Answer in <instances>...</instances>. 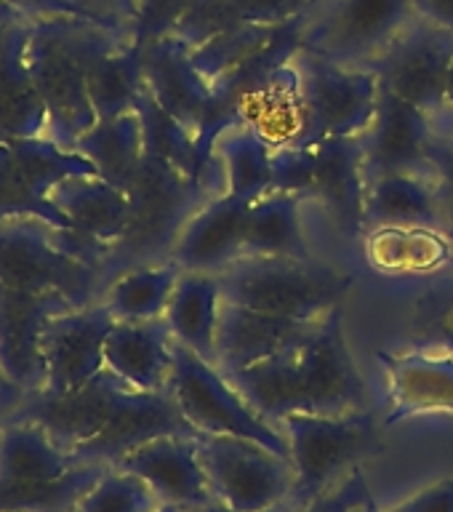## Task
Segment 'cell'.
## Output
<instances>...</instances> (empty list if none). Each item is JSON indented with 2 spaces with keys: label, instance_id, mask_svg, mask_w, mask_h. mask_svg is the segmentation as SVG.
<instances>
[{
  "label": "cell",
  "instance_id": "obj_1",
  "mask_svg": "<svg viewBox=\"0 0 453 512\" xmlns=\"http://www.w3.org/2000/svg\"><path fill=\"white\" fill-rule=\"evenodd\" d=\"M224 376L278 427L288 414L344 416L366 411V384L344 344L342 307L331 312L307 342Z\"/></svg>",
  "mask_w": 453,
  "mask_h": 512
},
{
  "label": "cell",
  "instance_id": "obj_2",
  "mask_svg": "<svg viewBox=\"0 0 453 512\" xmlns=\"http://www.w3.org/2000/svg\"><path fill=\"white\" fill-rule=\"evenodd\" d=\"M131 38L104 30L78 16H56L32 22L27 64L40 99L48 110L46 136L64 150L96 123L88 96V70L96 56L123 46Z\"/></svg>",
  "mask_w": 453,
  "mask_h": 512
},
{
  "label": "cell",
  "instance_id": "obj_3",
  "mask_svg": "<svg viewBox=\"0 0 453 512\" xmlns=\"http://www.w3.org/2000/svg\"><path fill=\"white\" fill-rule=\"evenodd\" d=\"M216 275L227 302L299 320L331 315L352 288V272L318 259L243 256Z\"/></svg>",
  "mask_w": 453,
  "mask_h": 512
},
{
  "label": "cell",
  "instance_id": "obj_4",
  "mask_svg": "<svg viewBox=\"0 0 453 512\" xmlns=\"http://www.w3.org/2000/svg\"><path fill=\"white\" fill-rule=\"evenodd\" d=\"M288 64L296 75L302 110L299 134L288 144L310 147L336 136H360L366 131L379 102V78L374 72L344 67L302 46L291 54Z\"/></svg>",
  "mask_w": 453,
  "mask_h": 512
},
{
  "label": "cell",
  "instance_id": "obj_5",
  "mask_svg": "<svg viewBox=\"0 0 453 512\" xmlns=\"http://www.w3.org/2000/svg\"><path fill=\"white\" fill-rule=\"evenodd\" d=\"M280 430L291 446L296 480L288 507L304 512L326 494L328 486L352 470L360 459L376 454L382 440L371 411L344 416L288 414Z\"/></svg>",
  "mask_w": 453,
  "mask_h": 512
},
{
  "label": "cell",
  "instance_id": "obj_6",
  "mask_svg": "<svg viewBox=\"0 0 453 512\" xmlns=\"http://www.w3.org/2000/svg\"><path fill=\"white\" fill-rule=\"evenodd\" d=\"M171 352H174V366H171L168 392L174 395L176 406L192 430L200 435H235V438L254 440L291 462V446L283 430L278 424L267 422L214 363L200 358L198 352H192L176 339Z\"/></svg>",
  "mask_w": 453,
  "mask_h": 512
},
{
  "label": "cell",
  "instance_id": "obj_7",
  "mask_svg": "<svg viewBox=\"0 0 453 512\" xmlns=\"http://www.w3.org/2000/svg\"><path fill=\"white\" fill-rule=\"evenodd\" d=\"M453 62V30L416 14L379 59L368 64L392 94L427 112L438 139L453 142V110L446 86Z\"/></svg>",
  "mask_w": 453,
  "mask_h": 512
},
{
  "label": "cell",
  "instance_id": "obj_8",
  "mask_svg": "<svg viewBox=\"0 0 453 512\" xmlns=\"http://www.w3.org/2000/svg\"><path fill=\"white\" fill-rule=\"evenodd\" d=\"M414 16V0H315L302 16L299 43L331 62L366 70Z\"/></svg>",
  "mask_w": 453,
  "mask_h": 512
},
{
  "label": "cell",
  "instance_id": "obj_9",
  "mask_svg": "<svg viewBox=\"0 0 453 512\" xmlns=\"http://www.w3.org/2000/svg\"><path fill=\"white\" fill-rule=\"evenodd\" d=\"M198 454L211 494L232 512H275L294 491V464L262 443L198 432Z\"/></svg>",
  "mask_w": 453,
  "mask_h": 512
},
{
  "label": "cell",
  "instance_id": "obj_10",
  "mask_svg": "<svg viewBox=\"0 0 453 512\" xmlns=\"http://www.w3.org/2000/svg\"><path fill=\"white\" fill-rule=\"evenodd\" d=\"M102 272L54 246L51 224L38 216L0 219V286L16 291H59L75 307L94 304Z\"/></svg>",
  "mask_w": 453,
  "mask_h": 512
},
{
  "label": "cell",
  "instance_id": "obj_11",
  "mask_svg": "<svg viewBox=\"0 0 453 512\" xmlns=\"http://www.w3.org/2000/svg\"><path fill=\"white\" fill-rule=\"evenodd\" d=\"M70 176L99 174L78 150H64L48 136L0 139V219L38 216L51 227H72L51 200V190Z\"/></svg>",
  "mask_w": 453,
  "mask_h": 512
},
{
  "label": "cell",
  "instance_id": "obj_12",
  "mask_svg": "<svg viewBox=\"0 0 453 512\" xmlns=\"http://www.w3.org/2000/svg\"><path fill=\"white\" fill-rule=\"evenodd\" d=\"M363 142V179L387 174H416L435 179L430 160V144L435 128L427 112L414 107L390 88L379 83V102L374 120L360 134Z\"/></svg>",
  "mask_w": 453,
  "mask_h": 512
},
{
  "label": "cell",
  "instance_id": "obj_13",
  "mask_svg": "<svg viewBox=\"0 0 453 512\" xmlns=\"http://www.w3.org/2000/svg\"><path fill=\"white\" fill-rule=\"evenodd\" d=\"M142 70L152 99L198 139L200 150L208 160H214L208 144V128L214 115V88L198 72L190 48L174 35L150 40L142 46Z\"/></svg>",
  "mask_w": 453,
  "mask_h": 512
},
{
  "label": "cell",
  "instance_id": "obj_14",
  "mask_svg": "<svg viewBox=\"0 0 453 512\" xmlns=\"http://www.w3.org/2000/svg\"><path fill=\"white\" fill-rule=\"evenodd\" d=\"M128 387L131 384L123 382L115 371L104 368L78 390L27 392V398H24L22 408L16 411L14 419H27V422L40 424L51 435L56 446L72 454L75 448H80L102 432V427L110 419L112 408L118 406L120 395Z\"/></svg>",
  "mask_w": 453,
  "mask_h": 512
},
{
  "label": "cell",
  "instance_id": "obj_15",
  "mask_svg": "<svg viewBox=\"0 0 453 512\" xmlns=\"http://www.w3.org/2000/svg\"><path fill=\"white\" fill-rule=\"evenodd\" d=\"M78 310L59 291H16L0 286V374L27 392L46 387L43 334L51 318Z\"/></svg>",
  "mask_w": 453,
  "mask_h": 512
},
{
  "label": "cell",
  "instance_id": "obj_16",
  "mask_svg": "<svg viewBox=\"0 0 453 512\" xmlns=\"http://www.w3.org/2000/svg\"><path fill=\"white\" fill-rule=\"evenodd\" d=\"M163 435H198V432L184 419L168 387L160 392H142L128 387L120 395L118 406L112 408L102 432L75 448L70 456L75 464L112 467L120 456Z\"/></svg>",
  "mask_w": 453,
  "mask_h": 512
},
{
  "label": "cell",
  "instance_id": "obj_17",
  "mask_svg": "<svg viewBox=\"0 0 453 512\" xmlns=\"http://www.w3.org/2000/svg\"><path fill=\"white\" fill-rule=\"evenodd\" d=\"M118 320L104 302H94L80 310L62 312L51 318L43 334L48 392H70L91 382L107 368L104 344Z\"/></svg>",
  "mask_w": 453,
  "mask_h": 512
},
{
  "label": "cell",
  "instance_id": "obj_18",
  "mask_svg": "<svg viewBox=\"0 0 453 512\" xmlns=\"http://www.w3.org/2000/svg\"><path fill=\"white\" fill-rule=\"evenodd\" d=\"M328 320H299L240 307L222 299L216 326V368L230 374L254 366L315 336Z\"/></svg>",
  "mask_w": 453,
  "mask_h": 512
},
{
  "label": "cell",
  "instance_id": "obj_19",
  "mask_svg": "<svg viewBox=\"0 0 453 512\" xmlns=\"http://www.w3.org/2000/svg\"><path fill=\"white\" fill-rule=\"evenodd\" d=\"M112 467L139 475L163 504L195 510L216 502L200 464L198 435H163L120 456Z\"/></svg>",
  "mask_w": 453,
  "mask_h": 512
},
{
  "label": "cell",
  "instance_id": "obj_20",
  "mask_svg": "<svg viewBox=\"0 0 453 512\" xmlns=\"http://www.w3.org/2000/svg\"><path fill=\"white\" fill-rule=\"evenodd\" d=\"M251 203L222 192L200 206L179 227L171 243V262L184 272H222L243 259V235Z\"/></svg>",
  "mask_w": 453,
  "mask_h": 512
},
{
  "label": "cell",
  "instance_id": "obj_21",
  "mask_svg": "<svg viewBox=\"0 0 453 512\" xmlns=\"http://www.w3.org/2000/svg\"><path fill=\"white\" fill-rule=\"evenodd\" d=\"M392 414L387 424L419 414H453V355L416 347L408 352H379Z\"/></svg>",
  "mask_w": 453,
  "mask_h": 512
},
{
  "label": "cell",
  "instance_id": "obj_22",
  "mask_svg": "<svg viewBox=\"0 0 453 512\" xmlns=\"http://www.w3.org/2000/svg\"><path fill=\"white\" fill-rule=\"evenodd\" d=\"M363 230L435 232L446 238L435 179L416 174H387L371 179L363 192Z\"/></svg>",
  "mask_w": 453,
  "mask_h": 512
},
{
  "label": "cell",
  "instance_id": "obj_23",
  "mask_svg": "<svg viewBox=\"0 0 453 512\" xmlns=\"http://www.w3.org/2000/svg\"><path fill=\"white\" fill-rule=\"evenodd\" d=\"M363 142L360 136H336L310 144V190L344 230H363Z\"/></svg>",
  "mask_w": 453,
  "mask_h": 512
},
{
  "label": "cell",
  "instance_id": "obj_24",
  "mask_svg": "<svg viewBox=\"0 0 453 512\" xmlns=\"http://www.w3.org/2000/svg\"><path fill=\"white\" fill-rule=\"evenodd\" d=\"M195 182L184 176L179 168L168 166L166 160L144 155L142 166L136 171L134 182L128 187L131 200V216H128L126 235L118 246L112 248V256L120 251H142L152 246V240L171 238L174 211L182 206V192L192 190Z\"/></svg>",
  "mask_w": 453,
  "mask_h": 512
},
{
  "label": "cell",
  "instance_id": "obj_25",
  "mask_svg": "<svg viewBox=\"0 0 453 512\" xmlns=\"http://www.w3.org/2000/svg\"><path fill=\"white\" fill-rule=\"evenodd\" d=\"M30 27L32 22L0 27V139L46 136L48 110L27 64Z\"/></svg>",
  "mask_w": 453,
  "mask_h": 512
},
{
  "label": "cell",
  "instance_id": "obj_26",
  "mask_svg": "<svg viewBox=\"0 0 453 512\" xmlns=\"http://www.w3.org/2000/svg\"><path fill=\"white\" fill-rule=\"evenodd\" d=\"M171 344L174 336L163 318L118 320L104 344V360L134 390L160 392L168 387L174 366Z\"/></svg>",
  "mask_w": 453,
  "mask_h": 512
},
{
  "label": "cell",
  "instance_id": "obj_27",
  "mask_svg": "<svg viewBox=\"0 0 453 512\" xmlns=\"http://www.w3.org/2000/svg\"><path fill=\"white\" fill-rule=\"evenodd\" d=\"M54 206L91 238L118 246L126 235L131 200L128 192L104 182L102 176H70L51 190Z\"/></svg>",
  "mask_w": 453,
  "mask_h": 512
},
{
  "label": "cell",
  "instance_id": "obj_28",
  "mask_svg": "<svg viewBox=\"0 0 453 512\" xmlns=\"http://www.w3.org/2000/svg\"><path fill=\"white\" fill-rule=\"evenodd\" d=\"M222 280L214 272H182L163 320L176 342L216 366V326L222 310Z\"/></svg>",
  "mask_w": 453,
  "mask_h": 512
},
{
  "label": "cell",
  "instance_id": "obj_29",
  "mask_svg": "<svg viewBox=\"0 0 453 512\" xmlns=\"http://www.w3.org/2000/svg\"><path fill=\"white\" fill-rule=\"evenodd\" d=\"M272 150L275 144L251 123L235 120L211 142V158L224 176V192L254 203L272 192Z\"/></svg>",
  "mask_w": 453,
  "mask_h": 512
},
{
  "label": "cell",
  "instance_id": "obj_30",
  "mask_svg": "<svg viewBox=\"0 0 453 512\" xmlns=\"http://www.w3.org/2000/svg\"><path fill=\"white\" fill-rule=\"evenodd\" d=\"M307 200L294 192H267L248 208L243 256H286L315 259L304 232L302 206Z\"/></svg>",
  "mask_w": 453,
  "mask_h": 512
},
{
  "label": "cell",
  "instance_id": "obj_31",
  "mask_svg": "<svg viewBox=\"0 0 453 512\" xmlns=\"http://www.w3.org/2000/svg\"><path fill=\"white\" fill-rule=\"evenodd\" d=\"M75 467L40 424L14 419L0 432V486H30L54 480Z\"/></svg>",
  "mask_w": 453,
  "mask_h": 512
},
{
  "label": "cell",
  "instance_id": "obj_32",
  "mask_svg": "<svg viewBox=\"0 0 453 512\" xmlns=\"http://www.w3.org/2000/svg\"><path fill=\"white\" fill-rule=\"evenodd\" d=\"M75 150L96 166L104 182L128 190L144 160V131L139 112L131 110L112 120H96L75 142Z\"/></svg>",
  "mask_w": 453,
  "mask_h": 512
},
{
  "label": "cell",
  "instance_id": "obj_33",
  "mask_svg": "<svg viewBox=\"0 0 453 512\" xmlns=\"http://www.w3.org/2000/svg\"><path fill=\"white\" fill-rule=\"evenodd\" d=\"M142 46L128 40L107 54L96 56L88 70V96L96 112V120H112L136 107V99L144 91Z\"/></svg>",
  "mask_w": 453,
  "mask_h": 512
},
{
  "label": "cell",
  "instance_id": "obj_34",
  "mask_svg": "<svg viewBox=\"0 0 453 512\" xmlns=\"http://www.w3.org/2000/svg\"><path fill=\"white\" fill-rule=\"evenodd\" d=\"M182 267L176 262L144 264L126 270L104 294L107 310L115 320H155L166 315L176 283L182 278Z\"/></svg>",
  "mask_w": 453,
  "mask_h": 512
},
{
  "label": "cell",
  "instance_id": "obj_35",
  "mask_svg": "<svg viewBox=\"0 0 453 512\" xmlns=\"http://www.w3.org/2000/svg\"><path fill=\"white\" fill-rule=\"evenodd\" d=\"M134 110L139 112V120H142L144 155L166 160L168 166L179 168L184 176H190L192 182L198 184L206 174L208 163H214L203 155L198 139L152 99L147 86L136 99Z\"/></svg>",
  "mask_w": 453,
  "mask_h": 512
},
{
  "label": "cell",
  "instance_id": "obj_36",
  "mask_svg": "<svg viewBox=\"0 0 453 512\" xmlns=\"http://www.w3.org/2000/svg\"><path fill=\"white\" fill-rule=\"evenodd\" d=\"M286 24H238V27H232V30L222 32V35H216L200 48H195L192 62H195L200 75L208 80V86H219L224 78H230L238 70H243L246 64L259 59L283 35Z\"/></svg>",
  "mask_w": 453,
  "mask_h": 512
},
{
  "label": "cell",
  "instance_id": "obj_37",
  "mask_svg": "<svg viewBox=\"0 0 453 512\" xmlns=\"http://www.w3.org/2000/svg\"><path fill=\"white\" fill-rule=\"evenodd\" d=\"M107 470V464H75L54 480L0 486V512H75Z\"/></svg>",
  "mask_w": 453,
  "mask_h": 512
},
{
  "label": "cell",
  "instance_id": "obj_38",
  "mask_svg": "<svg viewBox=\"0 0 453 512\" xmlns=\"http://www.w3.org/2000/svg\"><path fill=\"white\" fill-rule=\"evenodd\" d=\"M158 507H163L160 496L139 475L110 467L75 512H155Z\"/></svg>",
  "mask_w": 453,
  "mask_h": 512
},
{
  "label": "cell",
  "instance_id": "obj_39",
  "mask_svg": "<svg viewBox=\"0 0 453 512\" xmlns=\"http://www.w3.org/2000/svg\"><path fill=\"white\" fill-rule=\"evenodd\" d=\"M416 347L453 355V278H440L416 299Z\"/></svg>",
  "mask_w": 453,
  "mask_h": 512
},
{
  "label": "cell",
  "instance_id": "obj_40",
  "mask_svg": "<svg viewBox=\"0 0 453 512\" xmlns=\"http://www.w3.org/2000/svg\"><path fill=\"white\" fill-rule=\"evenodd\" d=\"M238 24L243 22H240L232 0H190L168 35H174L190 51H195V48H200L216 35H222V32L232 30V27H238Z\"/></svg>",
  "mask_w": 453,
  "mask_h": 512
},
{
  "label": "cell",
  "instance_id": "obj_41",
  "mask_svg": "<svg viewBox=\"0 0 453 512\" xmlns=\"http://www.w3.org/2000/svg\"><path fill=\"white\" fill-rule=\"evenodd\" d=\"M64 3L72 6L80 19L134 40V24L139 19L142 0H64Z\"/></svg>",
  "mask_w": 453,
  "mask_h": 512
},
{
  "label": "cell",
  "instance_id": "obj_42",
  "mask_svg": "<svg viewBox=\"0 0 453 512\" xmlns=\"http://www.w3.org/2000/svg\"><path fill=\"white\" fill-rule=\"evenodd\" d=\"M190 0H142L139 19L134 24V43L144 46L155 38H163L174 30L179 16Z\"/></svg>",
  "mask_w": 453,
  "mask_h": 512
},
{
  "label": "cell",
  "instance_id": "obj_43",
  "mask_svg": "<svg viewBox=\"0 0 453 512\" xmlns=\"http://www.w3.org/2000/svg\"><path fill=\"white\" fill-rule=\"evenodd\" d=\"M315 0H232L240 22L286 24L304 16Z\"/></svg>",
  "mask_w": 453,
  "mask_h": 512
},
{
  "label": "cell",
  "instance_id": "obj_44",
  "mask_svg": "<svg viewBox=\"0 0 453 512\" xmlns=\"http://www.w3.org/2000/svg\"><path fill=\"white\" fill-rule=\"evenodd\" d=\"M430 160L432 171H435L440 211H443V222H446V238L453 246V142L435 136V142L430 144Z\"/></svg>",
  "mask_w": 453,
  "mask_h": 512
},
{
  "label": "cell",
  "instance_id": "obj_45",
  "mask_svg": "<svg viewBox=\"0 0 453 512\" xmlns=\"http://www.w3.org/2000/svg\"><path fill=\"white\" fill-rule=\"evenodd\" d=\"M395 512H453V478L443 480L438 486L424 488L422 494L398 504Z\"/></svg>",
  "mask_w": 453,
  "mask_h": 512
},
{
  "label": "cell",
  "instance_id": "obj_46",
  "mask_svg": "<svg viewBox=\"0 0 453 512\" xmlns=\"http://www.w3.org/2000/svg\"><path fill=\"white\" fill-rule=\"evenodd\" d=\"M27 22H40V19H56V16H78L64 0H8ZM80 19V16H78Z\"/></svg>",
  "mask_w": 453,
  "mask_h": 512
},
{
  "label": "cell",
  "instance_id": "obj_47",
  "mask_svg": "<svg viewBox=\"0 0 453 512\" xmlns=\"http://www.w3.org/2000/svg\"><path fill=\"white\" fill-rule=\"evenodd\" d=\"M24 398H27V390L19 387L16 382H11L6 374H0V432L14 419L16 411L22 408Z\"/></svg>",
  "mask_w": 453,
  "mask_h": 512
},
{
  "label": "cell",
  "instance_id": "obj_48",
  "mask_svg": "<svg viewBox=\"0 0 453 512\" xmlns=\"http://www.w3.org/2000/svg\"><path fill=\"white\" fill-rule=\"evenodd\" d=\"M416 14L453 30V0H414Z\"/></svg>",
  "mask_w": 453,
  "mask_h": 512
},
{
  "label": "cell",
  "instance_id": "obj_49",
  "mask_svg": "<svg viewBox=\"0 0 453 512\" xmlns=\"http://www.w3.org/2000/svg\"><path fill=\"white\" fill-rule=\"evenodd\" d=\"M14 22H27L19 11H16L8 0H0V27H6V24H14Z\"/></svg>",
  "mask_w": 453,
  "mask_h": 512
},
{
  "label": "cell",
  "instance_id": "obj_50",
  "mask_svg": "<svg viewBox=\"0 0 453 512\" xmlns=\"http://www.w3.org/2000/svg\"><path fill=\"white\" fill-rule=\"evenodd\" d=\"M182 512H232V510H227L224 504L214 502V504H208V507H195V510H182ZM275 512H278V510H275Z\"/></svg>",
  "mask_w": 453,
  "mask_h": 512
},
{
  "label": "cell",
  "instance_id": "obj_51",
  "mask_svg": "<svg viewBox=\"0 0 453 512\" xmlns=\"http://www.w3.org/2000/svg\"><path fill=\"white\" fill-rule=\"evenodd\" d=\"M347 512H395V510H379V507H374V504H355V507H350Z\"/></svg>",
  "mask_w": 453,
  "mask_h": 512
},
{
  "label": "cell",
  "instance_id": "obj_52",
  "mask_svg": "<svg viewBox=\"0 0 453 512\" xmlns=\"http://www.w3.org/2000/svg\"><path fill=\"white\" fill-rule=\"evenodd\" d=\"M446 99H448V107L453 110V62H451V70H448V86H446Z\"/></svg>",
  "mask_w": 453,
  "mask_h": 512
},
{
  "label": "cell",
  "instance_id": "obj_53",
  "mask_svg": "<svg viewBox=\"0 0 453 512\" xmlns=\"http://www.w3.org/2000/svg\"><path fill=\"white\" fill-rule=\"evenodd\" d=\"M155 512H182V507H176V504H163V507H158Z\"/></svg>",
  "mask_w": 453,
  "mask_h": 512
},
{
  "label": "cell",
  "instance_id": "obj_54",
  "mask_svg": "<svg viewBox=\"0 0 453 512\" xmlns=\"http://www.w3.org/2000/svg\"><path fill=\"white\" fill-rule=\"evenodd\" d=\"M8 512H11V510H8Z\"/></svg>",
  "mask_w": 453,
  "mask_h": 512
}]
</instances>
